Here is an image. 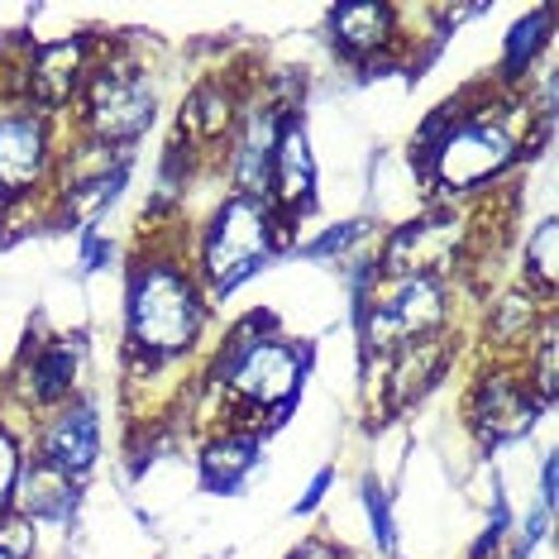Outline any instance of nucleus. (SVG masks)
Wrapping results in <instances>:
<instances>
[{
    "label": "nucleus",
    "instance_id": "obj_17",
    "mask_svg": "<svg viewBox=\"0 0 559 559\" xmlns=\"http://www.w3.org/2000/svg\"><path fill=\"white\" fill-rule=\"evenodd\" d=\"M263 201L277 211V221L287 230H297L301 221H311L321 206V168H316V144L307 130V116L292 110L277 130V148H273V168H269V192Z\"/></svg>",
    "mask_w": 559,
    "mask_h": 559
},
{
    "label": "nucleus",
    "instance_id": "obj_29",
    "mask_svg": "<svg viewBox=\"0 0 559 559\" xmlns=\"http://www.w3.org/2000/svg\"><path fill=\"white\" fill-rule=\"evenodd\" d=\"M536 507H545V512H555V507H559V454H555V450H545V454H540Z\"/></svg>",
    "mask_w": 559,
    "mask_h": 559
},
{
    "label": "nucleus",
    "instance_id": "obj_1",
    "mask_svg": "<svg viewBox=\"0 0 559 559\" xmlns=\"http://www.w3.org/2000/svg\"><path fill=\"white\" fill-rule=\"evenodd\" d=\"M550 134L526 106V92L468 86L421 120L412 139V173L440 206H483L526 168Z\"/></svg>",
    "mask_w": 559,
    "mask_h": 559
},
{
    "label": "nucleus",
    "instance_id": "obj_2",
    "mask_svg": "<svg viewBox=\"0 0 559 559\" xmlns=\"http://www.w3.org/2000/svg\"><path fill=\"white\" fill-rule=\"evenodd\" d=\"M187 239H192V225L182 215L168 225H148V235L139 239V249L124 263V307H120L124 388L197 364L211 345L215 307L192 269Z\"/></svg>",
    "mask_w": 559,
    "mask_h": 559
},
{
    "label": "nucleus",
    "instance_id": "obj_13",
    "mask_svg": "<svg viewBox=\"0 0 559 559\" xmlns=\"http://www.w3.org/2000/svg\"><path fill=\"white\" fill-rule=\"evenodd\" d=\"M86 335L82 330H53V335H29L15 368L5 378V402L24 412V421L53 412L86 392Z\"/></svg>",
    "mask_w": 559,
    "mask_h": 559
},
{
    "label": "nucleus",
    "instance_id": "obj_12",
    "mask_svg": "<svg viewBox=\"0 0 559 559\" xmlns=\"http://www.w3.org/2000/svg\"><path fill=\"white\" fill-rule=\"evenodd\" d=\"M253 86H259V78H249V72H221V68L201 72V78L192 82V92L182 96V110H177L168 148L177 158L192 163L197 173L215 168L225 139L235 134L239 116H245Z\"/></svg>",
    "mask_w": 559,
    "mask_h": 559
},
{
    "label": "nucleus",
    "instance_id": "obj_7",
    "mask_svg": "<svg viewBox=\"0 0 559 559\" xmlns=\"http://www.w3.org/2000/svg\"><path fill=\"white\" fill-rule=\"evenodd\" d=\"M349 311H354V335H359V354L368 368L406 345L454 335L460 287L440 283V277H378L368 301H359Z\"/></svg>",
    "mask_w": 559,
    "mask_h": 559
},
{
    "label": "nucleus",
    "instance_id": "obj_16",
    "mask_svg": "<svg viewBox=\"0 0 559 559\" xmlns=\"http://www.w3.org/2000/svg\"><path fill=\"white\" fill-rule=\"evenodd\" d=\"M292 110H283L273 96H263V86H253L245 116H239L235 134L225 139L221 148V163L215 173L225 177V192L235 197H259L269 192V168H273V148H277V130Z\"/></svg>",
    "mask_w": 559,
    "mask_h": 559
},
{
    "label": "nucleus",
    "instance_id": "obj_23",
    "mask_svg": "<svg viewBox=\"0 0 559 559\" xmlns=\"http://www.w3.org/2000/svg\"><path fill=\"white\" fill-rule=\"evenodd\" d=\"M24 464H29V421L15 416L10 402H0V516L15 512Z\"/></svg>",
    "mask_w": 559,
    "mask_h": 559
},
{
    "label": "nucleus",
    "instance_id": "obj_30",
    "mask_svg": "<svg viewBox=\"0 0 559 559\" xmlns=\"http://www.w3.org/2000/svg\"><path fill=\"white\" fill-rule=\"evenodd\" d=\"M82 235V273H100L110 263V239H106V230H78Z\"/></svg>",
    "mask_w": 559,
    "mask_h": 559
},
{
    "label": "nucleus",
    "instance_id": "obj_19",
    "mask_svg": "<svg viewBox=\"0 0 559 559\" xmlns=\"http://www.w3.org/2000/svg\"><path fill=\"white\" fill-rule=\"evenodd\" d=\"M82 502H86V483H72V478H62V474H53V468H44L34 460L24 464L15 512L29 516L39 531H62V536H68L82 516Z\"/></svg>",
    "mask_w": 559,
    "mask_h": 559
},
{
    "label": "nucleus",
    "instance_id": "obj_6",
    "mask_svg": "<svg viewBox=\"0 0 559 559\" xmlns=\"http://www.w3.org/2000/svg\"><path fill=\"white\" fill-rule=\"evenodd\" d=\"M483 206H440L426 201L421 215H406L402 225H388L373 239L378 277H440L460 287L474 273V259H483Z\"/></svg>",
    "mask_w": 559,
    "mask_h": 559
},
{
    "label": "nucleus",
    "instance_id": "obj_3",
    "mask_svg": "<svg viewBox=\"0 0 559 559\" xmlns=\"http://www.w3.org/2000/svg\"><path fill=\"white\" fill-rule=\"evenodd\" d=\"M311 373V340L292 335L273 311H245L197 359L192 392L211 406L206 426H249L273 436L297 412Z\"/></svg>",
    "mask_w": 559,
    "mask_h": 559
},
{
    "label": "nucleus",
    "instance_id": "obj_21",
    "mask_svg": "<svg viewBox=\"0 0 559 559\" xmlns=\"http://www.w3.org/2000/svg\"><path fill=\"white\" fill-rule=\"evenodd\" d=\"M516 283L526 287L536 301L555 307V292H559V221L555 215H540V221L531 225V235L521 239Z\"/></svg>",
    "mask_w": 559,
    "mask_h": 559
},
{
    "label": "nucleus",
    "instance_id": "obj_4",
    "mask_svg": "<svg viewBox=\"0 0 559 559\" xmlns=\"http://www.w3.org/2000/svg\"><path fill=\"white\" fill-rule=\"evenodd\" d=\"M292 245H297V230L277 221L269 201L221 192L215 206L201 215V225H192L187 253H192V269L211 307L221 311V301H230L239 287L253 283L273 259H287Z\"/></svg>",
    "mask_w": 559,
    "mask_h": 559
},
{
    "label": "nucleus",
    "instance_id": "obj_14",
    "mask_svg": "<svg viewBox=\"0 0 559 559\" xmlns=\"http://www.w3.org/2000/svg\"><path fill=\"white\" fill-rule=\"evenodd\" d=\"M100 454H106V416L92 392L29 421V460L62 478L86 483L100 468Z\"/></svg>",
    "mask_w": 559,
    "mask_h": 559
},
{
    "label": "nucleus",
    "instance_id": "obj_31",
    "mask_svg": "<svg viewBox=\"0 0 559 559\" xmlns=\"http://www.w3.org/2000/svg\"><path fill=\"white\" fill-rule=\"evenodd\" d=\"M0 559H15V555H5V545H0Z\"/></svg>",
    "mask_w": 559,
    "mask_h": 559
},
{
    "label": "nucleus",
    "instance_id": "obj_20",
    "mask_svg": "<svg viewBox=\"0 0 559 559\" xmlns=\"http://www.w3.org/2000/svg\"><path fill=\"white\" fill-rule=\"evenodd\" d=\"M555 39V10L540 5L531 10V15H521L512 29H507L502 39V62H498V86H507V92H521V86H531V78L540 72L545 62V48H550Z\"/></svg>",
    "mask_w": 559,
    "mask_h": 559
},
{
    "label": "nucleus",
    "instance_id": "obj_22",
    "mask_svg": "<svg viewBox=\"0 0 559 559\" xmlns=\"http://www.w3.org/2000/svg\"><path fill=\"white\" fill-rule=\"evenodd\" d=\"M383 235V225L373 221V215H354V221H335V225H321L316 235L297 239L292 253L307 263H340L345 269L349 259H359V253L373 249V239Z\"/></svg>",
    "mask_w": 559,
    "mask_h": 559
},
{
    "label": "nucleus",
    "instance_id": "obj_9",
    "mask_svg": "<svg viewBox=\"0 0 559 559\" xmlns=\"http://www.w3.org/2000/svg\"><path fill=\"white\" fill-rule=\"evenodd\" d=\"M540 416H550L540 397L531 392L521 359L507 354H483L478 368L468 373L464 388V426L478 440V450H498V444H516L540 426Z\"/></svg>",
    "mask_w": 559,
    "mask_h": 559
},
{
    "label": "nucleus",
    "instance_id": "obj_5",
    "mask_svg": "<svg viewBox=\"0 0 559 559\" xmlns=\"http://www.w3.org/2000/svg\"><path fill=\"white\" fill-rule=\"evenodd\" d=\"M158 78L144 53L124 39H106L68 116V134L82 144L110 148V154H134L144 134L158 124Z\"/></svg>",
    "mask_w": 559,
    "mask_h": 559
},
{
    "label": "nucleus",
    "instance_id": "obj_24",
    "mask_svg": "<svg viewBox=\"0 0 559 559\" xmlns=\"http://www.w3.org/2000/svg\"><path fill=\"white\" fill-rule=\"evenodd\" d=\"M559 340H555V316H545V325L536 330L526 349H521V373H526L531 392L540 397L545 412H555V397H559Z\"/></svg>",
    "mask_w": 559,
    "mask_h": 559
},
{
    "label": "nucleus",
    "instance_id": "obj_10",
    "mask_svg": "<svg viewBox=\"0 0 559 559\" xmlns=\"http://www.w3.org/2000/svg\"><path fill=\"white\" fill-rule=\"evenodd\" d=\"M106 34L100 29H78V34H58V39H34L24 53L15 82H10L5 100H24V106L44 110L68 124L72 106H78L86 78H92Z\"/></svg>",
    "mask_w": 559,
    "mask_h": 559
},
{
    "label": "nucleus",
    "instance_id": "obj_25",
    "mask_svg": "<svg viewBox=\"0 0 559 559\" xmlns=\"http://www.w3.org/2000/svg\"><path fill=\"white\" fill-rule=\"evenodd\" d=\"M359 502H364V516H368V536H373V550H378V555H397V502H392V492H388L373 474H364Z\"/></svg>",
    "mask_w": 559,
    "mask_h": 559
},
{
    "label": "nucleus",
    "instance_id": "obj_27",
    "mask_svg": "<svg viewBox=\"0 0 559 559\" xmlns=\"http://www.w3.org/2000/svg\"><path fill=\"white\" fill-rule=\"evenodd\" d=\"M330 488H335V464L316 468V474H311V483H307V492H301V498L292 502V516H316V512H321V507H325Z\"/></svg>",
    "mask_w": 559,
    "mask_h": 559
},
{
    "label": "nucleus",
    "instance_id": "obj_8",
    "mask_svg": "<svg viewBox=\"0 0 559 559\" xmlns=\"http://www.w3.org/2000/svg\"><path fill=\"white\" fill-rule=\"evenodd\" d=\"M62 148H68V124L24 106V100H0V225L44 215L58 187Z\"/></svg>",
    "mask_w": 559,
    "mask_h": 559
},
{
    "label": "nucleus",
    "instance_id": "obj_18",
    "mask_svg": "<svg viewBox=\"0 0 559 559\" xmlns=\"http://www.w3.org/2000/svg\"><path fill=\"white\" fill-rule=\"evenodd\" d=\"M263 460H269V436L249 426H201L192 450L197 483L211 498H239L263 474Z\"/></svg>",
    "mask_w": 559,
    "mask_h": 559
},
{
    "label": "nucleus",
    "instance_id": "obj_28",
    "mask_svg": "<svg viewBox=\"0 0 559 559\" xmlns=\"http://www.w3.org/2000/svg\"><path fill=\"white\" fill-rule=\"evenodd\" d=\"M283 559H359V555H354L345 540H335V536H301Z\"/></svg>",
    "mask_w": 559,
    "mask_h": 559
},
{
    "label": "nucleus",
    "instance_id": "obj_26",
    "mask_svg": "<svg viewBox=\"0 0 559 559\" xmlns=\"http://www.w3.org/2000/svg\"><path fill=\"white\" fill-rule=\"evenodd\" d=\"M0 545H5V555H15V559H39V550H44V531L34 526L29 516L5 512V516H0Z\"/></svg>",
    "mask_w": 559,
    "mask_h": 559
},
{
    "label": "nucleus",
    "instance_id": "obj_15",
    "mask_svg": "<svg viewBox=\"0 0 559 559\" xmlns=\"http://www.w3.org/2000/svg\"><path fill=\"white\" fill-rule=\"evenodd\" d=\"M454 354H460V330L454 335H436V340H421V345H406L388 359L368 364V388L378 383V416L392 421V416L412 412L416 402H426L454 368Z\"/></svg>",
    "mask_w": 559,
    "mask_h": 559
},
{
    "label": "nucleus",
    "instance_id": "obj_11",
    "mask_svg": "<svg viewBox=\"0 0 559 559\" xmlns=\"http://www.w3.org/2000/svg\"><path fill=\"white\" fill-rule=\"evenodd\" d=\"M416 34L406 29V10L392 0H345L325 10V48L359 78L412 62Z\"/></svg>",
    "mask_w": 559,
    "mask_h": 559
}]
</instances>
